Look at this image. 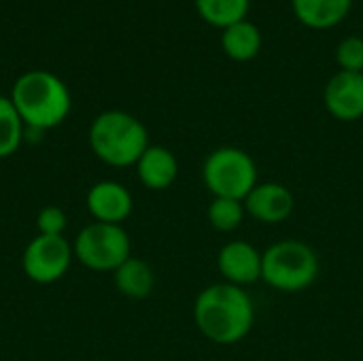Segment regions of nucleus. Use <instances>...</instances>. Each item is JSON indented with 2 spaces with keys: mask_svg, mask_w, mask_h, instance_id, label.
<instances>
[{
  "mask_svg": "<svg viewBox=\"0 0 363 361\" xmlns=\"http://www.w3.org/2000/svg\"><path fill=\"white\" fill-rule=\"evenodd\" d=\"M194 323L200 334L221 347L238 345L255 323V304L245 287L225 281L204 287L194 302Z\"/></svg>",
  "mask_w": 363,
  "mask_h": 361,
  "instance_id": "nucleus-1",
  "label": "nucleus"
},
{
  "mask_svg": "<svg viewBox=\"0 0 363 361\" xmlns=\"http://www.w3.org/2000/svg\"><path fill=\"white\" fill-rule=\"evenodd\" d=\"M11 102L23 126L38 132L60 126L72 106L66 83L47 70H30L21 74L13 85Z\"/></svg>",
  "mask_w": 363,
  "mask_h": 361,
  "instance_id": "nucleus-2",
  "label": "nucleus"
},
{
  "mask_svg": "<svg viewBox=\"0 0 363 361\" xmlns=\"http://www.w3.org/2000/svg\"><path fill=\"white\" fill-rule=\"evenodd\" d=\"M89 147L106 166H136L149 147V132L143 121L125 111H104L91 121Z\"/></svg>",
  "mask_w": 363,
  "mask_h": 361,
  "instance_id": "nucleus-3",
  "label": "nucleus"
},
{
  "mask_svg": "<svg viewBox=\"0 0 363 361\" xmlns=\"http://www.w3.org/2000/svg\"><path fill=\"white\" fill-rule=\"evenodd\" d=\"M321 270L317 251L296 238L270 245L262 253V281L281 294H300L308 289Z\"/></svg>",
  "mask_w": 363,
  "mask_h": 361,
  "instance_id": "nucleus-4",
  "label": "nucleus"
},
{
  "mask_svg": "<svg viewBox=\"0 0 363 361\" xmlns=\"http://www.w3.org/2000/svg\"><path fill=\"white\" fill-rule=\"evenodd\" d=\"M202 181L213 198L242 200L251 194L257 181L255 160L240 147H217L202 164Z\"/></svg>",
  "mask_w": 363,
  "mask_h": 361,
  "instance_id": "nucleus-5",
  "label": "nucleus"
},
{
  "mask_svg": "<svg viewBox=\"0 0 363 361\" xmlns=\"http://www.w3.org/2000/svg\"><path fill=\"white\" fill-rule=\"evenodd\" d=\"M72 251L85 268L115 272L128 257H132V243L121 226L96 221L77 234Z\"/></svg>",
  "mask_w": 363,
  "mask_h": 361,
  "instance_id": "nucleus-6",
  "label": "nucleus"
},
{
  "mask_svg": "<svg viewBox=\"0 0 363 361\" xmlns=\"http://www.w3.org/2000/svg\"><path fill=\"white\" fill-rule=\"evenodd\" d=\"M72 257V245L64 236L38 234L28 243L21 257V266L30 281L38 285H49L60 281L68 272Z\"/></svg>",
  "mask_w": 363,
  "mask_h": 361,
  "instance_id": "nucleus-7",
  "label": "nucleus"
},
{
  "mask_svg": "<svg viewBox=\"0 0 363 361\" xmlns=\"http://www.w3.org/2000/svg\"><path fill=\"white\" fill-rule=\"evenodd\" d=\"M294 209H296V198L291 189L277 181L257 183L251 189V194L245 198L247 215L264 226H277L287 221Z\"/></svg>",
  "mask_w": 363,
  "mask_h": 361,
  "instance_id": "nucleus-8",
  "label": "nucleus"
},
{
  "mask_svg": "<svg viewBox=\"0 0 363 361\" xmlns=\"http://www.w3.org/2000/svg\"><path fill=\"white\" fill-rule=\"evenodd\" d=\"M217 270L230 285H253L262 281V251L249 240H230L217 253Z\"/></svg>",
  "mask_w": 363,
  "mask_h": 361,
  "instance_id": "nucleus-9",
  "label": "nucleus"
},
{
  "mask_svg": "<svg viewBox=\"0 0 363 361\" xmlns=\"http://www.w3.org/2000/svg\"><path fill=\"white\" fill-rule=\"evenodd\" d=\"M323 104L338 121H357L363 117V72L338 70L325 85Z\"/></svg>",
  "mask_w": 363,
  "mask_h": 361,
  "instance_id": "nucleus-10",
  "label": "nucleus"
},
{
  "mask_svg": "<svg viewBox=\"0 0 363 361\" xmlns=\"http://www.w3.org/2000/svg\"><path fill=\"white\" fill-rule=\"evenodd\" d=\"M85 202L96 221L115 226H121V221H125L134 209L132 194L117 181H100L91 185Z\"/></svg>",
  "mask_w": 363,
  "mask_h": 361,
  "instance_id": "nucleus-11",
  "label": "nucleus"
},
{
  "mask_svg": "<svg viewBox=\"0 0 363 361\" xmlns=\"http://www.w3.org/2000/svg\"><path fill=\"white\" fill-rule=\"evenodd\" d=\"M136 174L147 189H168L179 177L177 155L162 145H149L147 151L136 162Z\"/></svg>",
  "mask_w": 363,
  "mask_h": 361,
  "instance_id": "nucleus-12",
  "label": "nucleus"
},
{
  "mask_svg": "<svg viewBox=\"0 0 363 361\" xmlns=\"http://www.w3.org/2000/svg\"><path fill=\"white\" fill-rule=\"evenodd\" d=\"M353 0H291L298 21L313 30L338 26L351 11Z\"/></svg>",
  "mask_w": 363,
  "mask_h": 361,
  "instance_id": "nucleus-13",
  "label": "nucleus"
},
{
  "mask_svg": "<svg viewBox=\"0 0 363 361\" xmlns=\"http://www.w3.org/2000/svg\"><path fill=\"white\" fill-rule=\"evenodd\" d=\"M262 43L264 38L259 28L249 19L228 26L221 34V49L234 62H249L257 57V53L262 51Z\"/></svg>",
  "mask_w": 363,
  "mask_h": 361,
  "instance_id": "nucleus-14",
  "label": "nucleus"
},
{
  "mask_svg": "<svg viewBox=\"0 0 363 361\" xmlns=\"http://www.w3.org/2000/svg\"><path fill=\"white\" fill-rule=\"evenodd\" d=\"M115 285L121 296L132 300H143L151 296L155 287V274L153 268L138 257H128L117 270H115Z\"/></svg>",
  "mask_w": 363,
  "mask_h": 361,
  "instance_id": "nucleus-15",
  "label": "nucleus"
},
{
  "mask_svg": "<svg viewBox=\"0 0 363 361\" xmlns=\"http://www.w3.org/2000/svg\"><path fill=\"white\" fill-rule=\"evenodd\" d=\"M251 0H196L200 17L217 28H228L236 21L247 19Z\"/></svg>",
  "mask_w": 363,
  "mask_h": 361,
  "instance_id": "nucleus-16",
  "label": "nucleus"
},
{
  "mask_svg": "<svg viewBox=\"0 0 363 361\" xmlns=\"http://www.w3.org/2000/svg\"><path fill=\"white\" fill-rule=\"evenodd\" d=\"M23 121L11 102V98L0 96V160L13 155L23 140Z\"/></svg>",
  "mask_w": 363,
  "mask_h": 361,
  "instance_id": "nucleus-17",
  "label": "nucleus"
},
{
  "mask_svg": "<svg viewBox=\"0 0 363 361\" xmlns=\"http://www.w3.org/2000/svg\"><path fill=\"white\" fill-rule=\"evenodd\" d=\"M245 202L232 198H213L206 211V219L213 230L217 232H234L245 221Z\"/></svg>",
  "mask_w": 363,
  "mask_h": 361,
  "instance_id": "nucleus-18",
  "label": "nucleus"
},
{
  "mask_svg": "<svg viewBox=\"0 0 363 361\" xmlns=\"http://www.w3.org/2000/svg\"><path fill=\"white\" fill-rule=\"evenodd\" d=\"M336 62L340 70L363 72V38L362 36H347L340 40L336 49Z\"/></svg>",
  "mask_w": 363,
  "mask_h": 361,
  "instance_id": "nucleus-19",
  "label": "nucleus"
},
{
  "mask_svg": "<svg viewBox=\"0 0 363 361\" xmlns=\"http://www.w3.org/2000/svg\"><path fill=\"white\" fill-rule=\"evenodd\" d=\"M66 226H68V217L60 206H45L36 217L38 234L45 236H64Z\"/></svg>",
  "mask_w": 363,
  "mask_h": 361,
  "instance_id": "nucleus-20",
  "label": "nucleus"
}]
</instances>
